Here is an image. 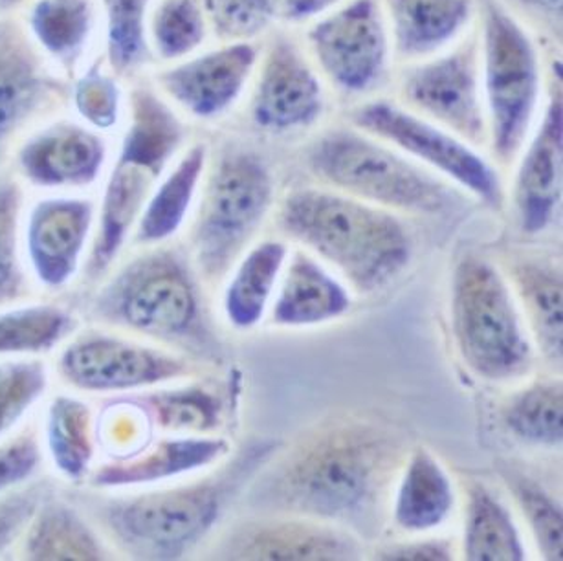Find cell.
<instances>
[{"mask_svg": "<svg viewBox=\"0 0 563 561\" xmlns=\"http://www.w3.org/2000/svg\"><path fill=\"white\" fill-rule=\"evenodd\" d=\"M151 0H103L109 28V54L118 72H133L147 57V13Z\"/></svg>", "mask_w": 563, "mask_h": 561, "instance_id": "obj_35", "label": "cell"}, {"mask_svg": "<svg viewBox=\"0 0 563 561\" xmlns=\"http://www.w3.org/2000/svg\"><path fill=\"white\" fill-rule=\"evenodd\" d=\"M208 26L200 0H162L151 19V43L162 59H186L205 44Z\"/></svg>", "mask_w": 563, "mask_h": 561, "instance_id": "obj_33", "label": "cell"}, {"mask_svg": "<svg viewBox=\"0 0 563 561\" xmlns=\"http://www.w3.org/2000/svg\"><path fill=\"white\" fill-rule=\"evenodd\" d=\"M70 327V316L51 305L0 314V354L40 352L56 345Z\"/></svg>", "mask_w": 563, "mask_h": 561, "instance_id": "obj_34", "label": "cell"}, {"mask_svg": "<svg viewBox=\"0 0 563 561\" xmlns=\"http://www.w3.org/2000/svg\"><path fill=\"white\" fill-rule=\"evenodd\" d=\"M464 556L472 561H521L525 547L510 512L481 486L468 492Z\"/></svg>", "mask_w": 563, "mask_h": 561, "instance_id": "obj_26", "label": "cell"}, {"mask_svg": "<svg viewBox=\"0 0 563 561\" xmlns=\"http://www.w3.org/2000/svg\"><path fill=\"white\" fill-rule=\"evenodd\" d=\"M453 506L452 481L428 450L415 451L404 470L395 501V521L409 532H426L444 522Z\"/></svg>", "mask_w": 563, "mask_h": 561, "instance_id": "obj_23", "label": "cell"}, {"mask_svg": "<svg viewBox=\"0 0 563 561\" xmlns=\"http://www.w3.org/2000/svg\"><path fill=\"white\" fill-rule=\"evenodd\" d=\"M40 464V448L34 439L23 437L0 448V492L21 483Z\"/></svg>", "mask_w": 563, "mask_h": 561, "instance_id": "obj_42", "label": "cell"}, {"mask_svg": "<svg viewBox=\"0 0 563 561\" xmlns=\"http://www.w3.org/2000/svg\"><path fill=\"white\" fill-rule=\"evenodd\" d=\"M519 294L523 297L530 324L547 354L562 356L563 294L560 272L540 263H525L516 268Z\"/></svg>", "mask_w": 563, "mask_h": 561, "instance_id": "obj_30", "label": "cell"}, {"mask_svg": "<svg viewBox=\"0 0 563 561\" xmlns=\"http://www.w3.org/2000/svg\"><path fill=\"white\" fill-rule=\"evenodd\" d=\"M92 28L90 0H40L32 10V30L48 54L74 63Z\"/></svg>", "mask_w": 563, "mask_h": 561, "instance_id": "obj_32", "label": "cell"}, {"mask_svg": "<svg viewBox=\"0 0 563 561\" xmlns=\"http://www.w3.org/2000/svg\"><path fill=\"white\" fill-rule=\"evenodd\" d=\"M224 488L217 481L162 490L107 510L112 530L139 549L177 556L197 543L219 519Z\"/></svg>", "mask_w": 563, "mask_h": 561, "instance_id": "obj_12", "label": "cell"}, {"mask_svg": "<svg viewBox=\"0 0 563 561\" xmlns=\"http://www.w3.org/2000/svg\"><path fill=\"white\" fill-rule=\"evenodd\" d=\"M40 497V490H30L0 501V550L4 549L30 521V517L34 516Z\"/></svg>", "mask_w": 563, "mask_h": 561, "instance_id": "obj_43", "label": "cell"}, {"mask_svg": "<svg viewBox=\"0 0 563 561\" xmlns=\"http://www.w3.org/2000/svg\"><path fill=\"white\" fill-rule=\"evenodd\" d=\"M232 554L241 560H351L358 556V544L347 534L318 522L274 521L241 536Z\"/></svg>", "mask_w": 563, "mask_h": 561, "instance_id": "obj_20", "label": "cell"}, {"mask_svg": "<svg viewBox=\"0 0 563 561\" xmlns=\"http://www.w3.org/2000/svg\"><path fill=\"white\" fill-rule=\"evenodd\" d=\"M510 4L518 6L530 15L538 16L551 26L560 28L562 24L563 0H507Z\"/></svg>", "mask_w": 563, "mask_h": 561, "instance_id": "obj_46", "label": "cell"}, {"mask_svg": "<svg viewBox=\"0 0 563 561\" xmlns=\"http://www.w3.org/2000/svg\"><path fill=\"white\" fill-rule=\"evenodd\" d=\"M260 57L254 41H230L161 72L158 87L184 112L200 120L219 118L243 96Z\"/></svg>", "mask_w": 563, "mask_h": 561, "instance_id": "obj_14", "label": "cell"}, {"mask_svg": "<svg viewBox=\"0 0 563 561\" xmlns=\"http://www.w3.org/2000/svg\"><path fill=\"white\" fill-rule=\"evenodd\" d=\"M285 258L287 246L283 242L266 241L257 244L239 264L224 301L232 324L239 329H250L260 323Z\"/></svg>", "mask_w": 563, "mask_h": 561, "instance_id": "obj_27", "label": "cell"}, {"mask_svg": "<svg viewBox=\"0 0 563 561\" xmlns=\"http://www.w3.org/2000/svg\"><path fill=\"white\" fill-rule=\"evenodd\" d=\"M52 459L65 475L81 479L95 455L92 415L84 402L59 396L52 404L46 424Z\"/></svg>", "mask_w": 563, "mask_h": 561, "instance_id": "obj_31", "label": "cell"}, {"mask_svg": "<svg viewBox=\"0 0 563 561\" xmlns=\"http://www.w3.org/2000/svg\"><path fill=\"white\" fill-rule=\"evenodd\" d=\"M351 118L360 131L389 143L408 158L419 160L486 206L501 208L505 193L497 170L457 134L387 99L365 101Z\"/></svg>", "mask_w": 563, "mask_h": 561, "instance_id": "obj_9", "label": "cell"}, {"mask_svg": "<svg viewBox=\"0 0 563 561\" xmlns=\"http://www.w3.org/2000/svg\"><path fill=\"white\" fill-rule=\"evenodd\" d=\"M45 94V77L32 55L0 32V147L34 116Z\"/></svg>", "mask_w": 563, "mask_h": 561, "instance_id": "obj_25", "label": "cell"}, {"mask_svg": "<svg viewBox=\"0 0 563 561\" xmlns=\"http://www.w3.org/2000/svg\"><path fill=\"white\" fill-rule=\"evenodd\" d=\"M24 2V0H0V8H12V6Z\"/></svg>", "mask_w": 563, "mask_h": 561, "instance_id": "obj_47", "label": "cell"}, {"mask_svg": "<svg viewBox=\"0 0 563 561\" xmlns=\"http://www.w3.org/2000/svg\"><path fill=\"white\" fill-rule=\"evenodd\" d=\"M274 202V176L260 154L232 148L211 173L199 220L195 250L208 275H219L243 252Z\"/></svg>", "mask_w": 563, "mask_h": 561, "instance_id": "obj_7", "label": "cell"}, {"mask_svg": "<svg viewBox=\"0 0 563 561\" xmlns=\"http://www.w3.org/2000/svg\"><path fill=\"white\" fill-rule=\"evenodd\" d=\"M393 55L406 63L444 52L468 30L474 0H380Z\"/></svg>", "mask_w": 563, "mask_h": 561, "instance_id": "obj_17", "label": "cell"}, {"mask_svg": "<svg viewBox=\"0 0 563 561\" xmlns=\"http://www.w3.org/2000/svg\"><path fill=\"white\" fill-rule=\"evenodd\" d=\"M206 15L219 37L252 41L274 21L272 0H205Z\"/></svg>", "mask_w": 563, "mask_h": 561, "instance_id": "obj_39", "label": "cell"}, {"mask_svg": "<svg viewBox=\"0 0 563 561\" xmlns=\"http://www.w3.org/2000/svg\"><path fill=\"white\" fill-rule=\"evenodd\" d=\"M398 103L474 147L488 142L479 44L455 43L444 52L409 63L398 82Z\"/></svg>", "mask_w": 563, "mask_h": 561, "instance_id": "obj_11", "label": "cell"}, {"mask_svg": "<svg viewBox=\"0 0 563 561\" xmlns=\"http://www.w3.org/2000/svg\"><path fill=\"white\" fill-rule=\"evenodd\" d=\"M106 160V145L95 132L57 123L32 138L19 156L24 175L40 186H84L95 180Z\"/></svg>", "mask_w": 563, "mask_h": 561, "instance_id": "obj_19", "label": "cell"}, {"mask_svg": "<svg viewBox=\"0 0 563 561\" xmlns=\"http://www.w3.org/2000/svg\"><path fill=\"white\" fill-rule=\"evenodd\" d=\"M92 226V204L52 198L37 204L29 226V250L40 279L62 286L73 279Z\"/></svg>", "mask_w": 563, "mask_h": 561, "instance_id": "obj_18", "label": "cell"}, {"mask_svg": "<svg viewBox=\"0 0 563 561\" xmlns=\"http://www.w3.org/2000/svg\"><path fill=\"white\" fill-rule=\"evenodd\" d=\"M307 43L318 70L347 96L376 90L391 65L380 0H345L312 22Z\"/></svg>", "mask_w": 563, "mask_h": 561, "instance_id": "obj_10", "label": "cell"}, {"mask_svg": "<svg viewBox=\"0 0 563 561\" xmlns=\"http://www.w3.org/2000/svg\"><path fill=\"white\" fill-rule=\"evenodd\" d=\"M252 96V120L271 132L303 131L325 112L320 74L298 44L277 37L261 61Z\"/></svg>", "mask_w": 563, "mask_h": 561, "instance_id": "obj_13", "label": "cell"}, {"mask_svg": "<svg viewBox=\"0 0 563 561\" xmlns=\"http://www.w3.org/2000/svg\"><path fill=\"white\" fill-rule=\"evenodd\" d=\"M78 107L96 125H112L117 120L118 90L107 77H87L79 87Z\"/></svg>", "mask_w": 563, "mask_h": 561, "instance_id": "obj_41", "label": "cell"}, {"mask_svg": "<svg viewBox=\"0 0 563 561\" xmlns=\"http://www.w3.org/2000/svg\"><path fill=\"white\" fill-rule=\"evenodd\" d=\"M26 554L30 560H101L106 552L76 512L54 505L35 517Z\"/></svg>", "mask_w": 563, "mask_h": 561, "instance_id": "obj_28", "label": "cell"}, {"mask_svg": "<svg viewBox=\"0 0 563 561\" xmlns=\"http://www.w3.org/2000/svg\"><path fill=\"white\" fill-rule=\"evenodd\" d=\"M351 307L347 290L305 253H296L274 302L282 327H309L340 318Z\"/></svg>", "mask_w": 563, "mask_h": 561, "instance_id": "obj_21", "label": "cell"}, {"mask_svg": "<svg viewBox=\"0 0 563 561\" xmlns=\"http://www.w3.org/2000/svg\"><path fill=\"white\" fill-rule=\"evenodd\" d=\"M309 165L338 191L378 208L439 213L452 202V193L439 178L356 127L321 134L310 147Z\"/></svg>", "mask_w": 563, "mask_h": 561, "instance_id": "obj_3", "label": "cell"}, {"mask_svg": "<svg viewBox=\"0 0 563 561\" xmlns=\"http://www.w3.org/2000/svg\"><path fill=\"white\" fill-rule=\"evenodd\" d=\"M380 560L389 561H442L452 560L450 544L444 541H419V543L398 544L378 554Z\"/></svg>", "mask_w": 563, "mask_h": 561, "instance_id": "obj_45", "label": "cell"}, {"mask_svg": "<svg viewBox=\"0 0 563 561\" xmlns=\"http://www.w3.org/2000/svg\"><path fill=\"white\" fill-rule=\"evenodd\" d=\"M452 324L461 356L483 378H514L530 367V341L512 294L483 258H463L455 268Z\"/></svg>", "mask_w": 563, "mask_h": 561, "instance_id": "obj_6", "label": "cell"}, {"mask_svg": "<svg viewBox=\"0 0 563 561\" xmlns=\"http://www.w3.org/2000/svg\"><path fill=\"white\" fill-rule=\"evenodd\" d=\"M527 142L516 175L514 200L519 224L523 231L536 235L552 224L562 200L563 103L560 81L552 87L540 123Z\"/></svg>", "mask_w": 563, "mask_h": 561, "instance_id": "obj_16", "label": "cell"}, {"mask_svg": "<svg viewBox=\"0 0 563 561\" xmlns=\"http://www.w3.org/2000/svg\"><path fill=\"white\" fill-rule=\"evenodd\" d=\"M389 455L387 440L373 429H331L288 457L274 479V499L309 516H349L373 497Z\"/></svg>", "mask_w": 563, "mask_h": 561, "instance_id": "obj_2", "label": "cell"}, {"mask_svg": "<svg viewBox=\"0 0 563 561\" xmlns=\"http://www.w3.org/2000/svg\"><path fill=\"white\" fill-rule=\"evenodd\" d=\"M183 138V123L164 99L151 90L134 92L131 125L101 209L92 268L103 270L117 257Z\"/></svg>", "mask_w": 563, "mask_h": 561, "instance_id": "obj_5", "label": "cell"}, {"mask_svg": "<svg viewBox=\"0 0 563 561\" xmlns=\"http://www.w3.org/2000/svg\"><path fill=\"white\" fill-rule=\"evenodd\" d=\"M150 404L162 428L177 431H208L216 428L221 415L216 396L199 387L156 393Z\"/></svg>", "mask_w": 563, "mask_h": 561, "instance_id": "obj_36", "label": "cell"}, {"mask_svg": "<svg viewBox=\"0 0 563 561\" xmlns=\"http://www.w3.org/2000/svg\"><path fill=\"white\" fill-rule=\"evenodd\" d=\"M510 486L529 519L530 530L534 534L541 554L547 560H562L563 521L560 506L552 501L551 495L545 494V490L529 479L512 477Z\"/></svg>", "mask_w": 563, "mask_h": 561, "instance_id": "obj_37", "label": "cell"}, {"mask_svg": "<svg viewBox=\"0 0 563 561\" xmlns=\"http://www.w3.org/2000/svg\"><path fill=\"white\" fill-rule=\"evenodd\" d=\"M481 88L488 142L503 164L529 140L543 92L540 50L529 30L503 4L486 6L479 43Z\"/></svg>", "mask_w": 563, "mask_h": 561, "instance_id": "obj_4", "label": "cell"}, {"mask_svg": "<svg viewBox=\"0 0 563 561\" xmlns=\"http://www.w3.org/2000/svg\"><path fill=\"white\" fill-rule=\"evenodd\" d=\"M186 371L177 358L112 336H87L62 356V373L70 384L89 391H122L177 378Z\"/></svg>", "mask_w": 563, "mask_h": 561, "instance_id": "obj_15", "label": "cell"}, {"mask_svg": "<svg viewBox=\"0 0 563 561\" xmlns=\"http://www.w3.org/2000/svg\"><path fill=\"white\" fill-rule=\"evenodd\" d=\"M205 167L206 147L197 143L147 198L140 217V242L166 241L177 233L191 208Z\"/></svg>", "mask_w": 563, "mask_h": 561, "instance_id": "obj_24", "label": "cell"}, {"mask_svg": "<svg viewBox=\"0 0 563 561\" xmlns=\"http://www.w3.org/2000/svg\"><path fill=\"white\" fill-rule=\"evenodd\" d=\"M227 440L178 439L164 440L153 450L140 453L128 461L114 462L101 468L95 475L98 486H129V484L153 483L180 473L199 470L216 462L227 453Z\"/></svg>", "mask_w": 563, "mask_h": 561, "instance_id": "obj_22", "label": "cell"}, {"mask_svg": "<svg viewBox=\"0 0 563 561\" xmlns=\"http://www.w3.org/2000/svg\"><path fill=\"white\" fill-rule=\"evenodd\" d=\"M21 197L13 182H0V302L10 301L21 288L18 257Z\"/></svg>", "mask_w": 563, "mask_h": 561, "instance_id": "obj_40", "label": "cell"}, {"mask_svg": "<svg viewBox=\"0 0 563 561\" xmlns=\"http://www.w3.org/2000/svg\"><path fill=\"white\" fill-rule=\"evenodd\" d=\"M279 220L288 235L334 264L362 292L391 283L411 258V239L395 215L342 191L290 193Z\"/></svg>", "mask_w": 563, "mask_h": 561, "instance_id": "obj_1", "label": "cell"}, {"mask_svg": "<svg viewBox=\"0 0 563 561\" xmlns=\"http://www.w3.org/2000/svg\"><path fill=\"white\" fill-rule=\"evenodd\" d=\"M507 428L518 439L538 446H556L563 439V387L560 380L529 385L503 411Z\"/></svg>", "mask_w": 563, "mask_h": 561, "instance_id": "obj_29", "label": "cell"}, {"mask_svg": "<svg viewBox=\"0 0 563 561\" xmlns=\"http://www.w3.org/2000/svg\"><path fill=\"white\" fill-rule=\"evenodd\" d=\"M46 387L40 362L0 363V437L15 426Z\"/></svg>", "mask_w": 563, "mask_h": 561, "instance_id": "obj_38", "label": "cell"}, {"mask_svg": "<svg viewBox=\"0 0 563 561\" xmlns=\"http://www.w3.org/2000/svg\"><path fill=\"white\" fill-rule=\"evenodd\" d=\"M96 312L144 334L183 338L199 323V297L183 261L156 252L125 266L101 290Z\"/></svg>", "mask_w": 563, "mask_h": 561, "instance_id": "obj_8", "label": "cell"}, {"mask_svg": "<svg viewBox=\"0 0 563 561\" xmlns=\"http://www.w3.org/2000/svg\"><path fill=\"white\" fill-rule=\"evenodd\" d=\"M345 0H272L274 19L283 22H314Z\"/></svg>", "mask_w": 563, "mask_h": 561, "instance_id": "obj_44", "label": "cell"}]
</instances>
